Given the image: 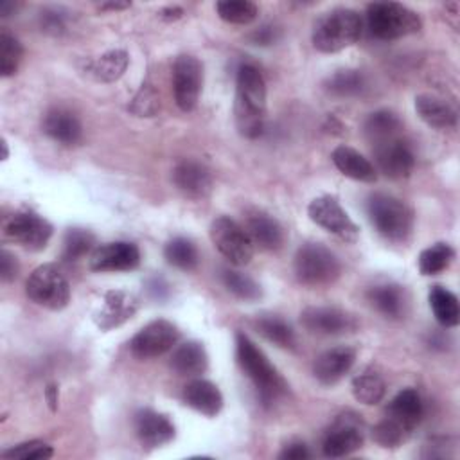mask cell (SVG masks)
<instances>
[{"label":"cell","instance_id":"cell-1","mask_svg":"<svg viewBox=\"0 0 460 460\" xmlns=\"http://www.w3.org/2000/svg\"><path fill=\"white\" fill-rule=\"evenodd\" d=\"M235 126L246 138H257L266 120V83L257 66L244 63L235 77Z\"/></svg>","mask_w":460,"mask_h":460},{"label":"cell","instance_id":"cell-2","mask_svg":"<svg viewBox=\"0 0 460 460\" xmlns=\"http://www.w3.org/2000/svg\"><path fill=\"white\" fill-rule=\"evenodd\" d=\"M235 358L241 370L257 388V394L264 404H271L286 394V381L279 370L270 363L266 354L243 332L235 334Z\"/></svg>","mask_w":460,"mask_h":460},{"label":"cell","instance_id":"cell-3","mask_svg":"<svg viewBox=\"0 0 460 460\" xmlns=\"http://www.w3.org/2000/svg\"><path fill=\"white\" fill-rule=\"evenodd\" d=\"M361 29V16L354 9L336 7L316 20L311 40L320 52H340L359 40Z\"/></svg>","mask_w":460,"mask_h":460},{"label":"cell","instance_id":"cell-4","mask_svg":"<svg viewBox=\"0 0 460 460\" xmlns=\"http://www.w3.org/2000/svg\"><path fill=\"white\" fill-rule=\"evenodd\" d=\"M368 219L374 228L388 241L402 243L413 228V214L410 207L395 196L376 192L367 201Z\"/></svg>","mask_w":460,"mask_h":460},{"label":"cell","instance_id":"cell-5","mask_svg":"<svg viewBox=\"0 0 460 460\" xmlns=\"http://www.w3.org/2000/svg\"><path fill=\"white\" fill-rule=\"evenodd\" d=\"M367 23L372 36L395 40L420 31L419 14L397 2H374L367 7Z\"/></svg>","mask_w":460,"mask_h":460},{"label":"cell","instance_id":"cell-6","mask_svg":"<svg viewBox=\"0 0 460 460\" xmlns=\"http://www.w3.org/2000/svg\"><path fill=\"white\" fill-rule=\"evenodd\" d=\"M295 275L305 286H325L340 275V261L327 246L307 243L295 253Z\"/></svg>","mask_w":460,"mask_h":460},{"label":"cell","instance_id":"cell-7","mask_svg":"<svg viewBox=\"0 0 460 460\" xmlns=\"http://www.w3.org/2000/svg\"><path fill=\"white\" fill-rule=\"evenodd\" d=\"M27 296L47 309L59 311L70 302V284L54 264L38 266L27 279Z\"/></svg>","mask_w":460,"mask_h":460},{"label":"cell","instance_id":"cell-8","mask_svg":"<svg viewBox=\"0 0 460 460\" xmlns=\"http://www.w3.org/2000/svg\"><path fill=\"white\" fill-rule=\"evenodd\" d=\"M210 239L219 253L235 266H244L253 257V241L232 217H216L210 225Z\"/></svg>","mask_w":460,"mask_h":460},{"label":"cell","instance_id":"cell-9","mask_svg":"<svg viewBox=\"0 0 460 460\" xmlns=\"http://www.w3.org/2000/svg\"><path fill=\"white\" fill-rule=\"evenodd\" d=\"M307 214L313 223L343 241L354 243L359 235L358 225L350 219L340 201L331 194L314 198L307 207Z\"/></svg>","mask_w":460,"mask_h":460},{"label":"cell","instance_id":"cell-10","mask_svg":"<svg viewBox=\"0 0 460 460\" xmlns=\"http://www.w3.org/2000/svg\"><path fill=\"white\" fill-rule=\"evenodd\" d=\"M4 235L27 250L38 252L43 250L52 237V225L40 214L23 210L4 221Z\"/></svg>","mask_w":460,"mask_h":460},{"label":"cell","instance_id":"cell-11","mask_svg":"<svg viewBox=\"0 0 460 460\" xmlns=\"http://www.w3.org/2000/svg\"><path fill=\"white\" fill-rule=\"evenodd\" d=\"M203 86V65L198 58L181 54L172 65L174 101L183 111L196 108Z\"/></svg>","mask_w":460,"mask_h":460},{"label":"cell","instance_id":"cell-12","mask_svg":"<svg viewBox=\"0 0 460 460\" xmlns=\"http://www.w3.org/2000/svg\"><path fill=\"white\" fill-rule=\"evenodd\" d=\"M180 338L178 327L169 320H153L144 325L129 341L133 356L140 359H151L171 350Z\"/></svg>","mask_w":460,"mask_h":460},{"label":"cell","instance_id":"cell-13","mask_svg":"<svg viewBox=\"0 0 460 460\" xmlns=\"http://www.w3.org/2000/svg\"><path fill=\"white\" fill-rule=\"evenodd\" d=\"M374 156L379 171L394 180L406 178L415 165L410 146L399 135L374 142Z\"/></svg>","mask_w":460,"mask_h":460},{"label":"cell","instance_id":"cell-14","mask_svg":"<svg viewBox=\"0 0 460 460\" xmlns=\"http://www.w3.org/2000/svg\"><path fill=\"white\" fill-rule=\"evenodd\" d=\"M363 444V428L361 420L354 413L340 415L332 428L327 431L322 451L325 456L340 458L354 453Z\"/></svg>","mask_w":460,"mask_h":460},{"label":"cell","instance_id":"cell-15","mask_svg":"<svg viewBox=\"0 0 460 460\" xmlns=\"http://www.w3.org/2000/svg\"><path fill=\"white\" fill-rule=\"evenodd\" d=\"M140 262V250L128 241H115L97 246L90 253V270L93 271H129Z\"/></svg>","mask_w":460,"mask_h":460},{"label":"cell","instance_id":"cell-16","mask_svg":"<svg viewBox=\"0 0 460 460\" xmlns=\"http://www.w3.org/2000/svg\"><path fill=\"white\" fill-rule=\"evenodd\" d=\"M300 323L313 334L336 336L356 327L350 314L338 307H307L300 314Z\"/></svg>","mask_w":460,"mask_h":460},{"label":"cell","instance_id":"cell-17","mask_svg":"<svg viewBox=\"0 0 460 460\" xmlns=\"http://www.w3.org/2000/svg\"><path fill=\"white\" fill-rule=\"evenodd\" d=\"M135 433L142 446L160 447L174 438V424L167 415L146 408L135 415Z\"/></svg>","mask_w":460,"mask_h":460},{"label":"cell","instance_id":"cell-18","mask_svg":"<svg viewBox=\"0 0 460 460\" xmlns=\"http://www.w3.org/2000/svg\"><path fill=\"white\" fill-rule=\"evenodd\" d=\"M354 359L356 350L352 347H332L316 358L313 365V374L322 385H334L350 370Z\"/></svg>","mask_w":460,"mask_h":460},{"label":"cell","instance_id":"cell-19","mask_svg":"<svg viewBox=\"0 0 460 460\" xmlns=\"http://www.w3.org/2000/svg\"><path fill=\"white\" fill-rule=\"evenodd\" d=\"M174 185L189 196H205L212 189L210 171L198 160H181L172 171Z\"/></svg>","mask_w":460,"mask_h":460},{"label":"cell","instance_id":"cell-20","mask_svg":"<svg viewBox=\"0 0 460 460\" xmlns=\"http://www.w3.org/2000/svg\"><path fill=\"white\" fill-rule=\"evenodd\" d=\"M43 131L61 146H75L83 137L81 122L70 110L65 108H54L45 113Z\"/></svg>","mask_w":460,"mask_h":460},{"label":"cell","instance_id":"cell-21","mask_svg":"<svg viewBox=\"0 0 460 460\" xmlns=\"http://www.w3.org/2000/svg\"><path fill=\"white\" fill-rule=\"evenodd\" d=\"M137 307L138 302L133 295L126 291H108L95 320L101 329H111L131 318L137 313Z\"/></svg>","mask_w":460,"mask_h":460},{"label":"cell","instance_id":"cell-22","mask_svg":"<svg viewBox=\"0 0 460 460\" xmlns=\"http://www.w3.org/2000/svg\"><path fill=\"white\" fill-rule=\"evenodd\" d=\"M183 401L192 410L216 417L223 408V395L219 388L207 379H192L183 386Z\"/></svg>","mask_w":460,"mask_h":460},{"label":"cell","instance_id":"cell-23","mask_svg":"<svg viewBox=\"0 0 460 460\" xmlns=\"http://www.w3.org/2000/svg\"><path fill=\"white\" fill-rule=\"evenodd\" d=\"M244 230L253 244L264 250H277L284 241V232L279 221L262 210H253L246 216Z\"/></svg>","mask_w":460,"mask_h":460},{"label":"cell","instance_id":"cell-24","mask_svg":"<svg viewBox=\"0 0 460 460\" xmlns=\"http://www.w3.org/2000/svg\"><path fill=\"white\" fill-rule=\"evenodd\" d=\"M424 415L422 399L417 390L404 388L395 394V397L386 406V417L399 422L402 428H406L410 433L417 428Z\"/></svg>","mask_w":460,"mask_h":460},{"label":"cell","instance_id":"cell-25","mask_svg":"<svg viewBox=\"0 0 460 460\" xmlns=\"http://www.w3.org/2000/svg\"><path fill=\"white\" fill-rule=\"evenodd\" d=\"M331 160L336 165V169L347 178L365 181V183H372L377 180L376 167L359 151L349 146H338L332 151Z\"/></svg>","mask_w":460,"mask_h":460},{"label":"cell","instance_id":"cell-26","mask_svg":"<svg viewBox=\"0 0 460 460\" xmlns=\"http://www.w3.org/2000/svg\"><path fill=\"white\" fill-rule=\"evenodd\" d=\"M415 110H417V115L431 128L449 129L456 126V119H458L456 110L440 97H435L429 93L417 95Z\"/></svg>","mask_w":460,"mask_h":460},{"label":"cell","instance_id":"cell-27","mask_svg":"<svg viewBox=\"0 0 460 460\" xmlns=\"http://www.w3.org/2000/svg\"><path fill=\"white\" fill-rule=\"evenodd\" d=\"M171 367L181 376L203 374L208 367V356L199 341H185L178 345L171 356Z\"/></svg>","mask_w":460,"mask_h":460},{"label":"cell","instance_id":"cell-28","mask_svg":"<svg viewBox=\"0 0 460 460\" xmlns=\"http://www.w3.org/2000/svg\"><path fill=\"white\" fill-rule=\"evenodd\" d=\"M367 298L386 318H399L404 313V293L395 284H377L367 291Z\"/></svg>","mask_w":460,"mask_h":460},{"label":"cell","instance_id":"cell-29","mask_svg":"<svg viewBox=\"0 0 460 460\" xmlns=\"http://www.w3.org/2000/svg\"><path fill=\"white\" fill-rule=\"evenodd\" d=\"M429 307L437 318V322L444 327H455L460 320V305L455 293L442 286H433L428 295Z\"/></svg>","mask_w":460,"mask_h":460},{"label":"cell","instance_id":"cell-30","mask_svg":"<svg viewBox=\"0 0 460 460\" xmlns=\"http://www.w3.org/2000/svg\"><path fill=\"white\" fill-rule=\"evenodd\" d=\"M129 58L126 50L122 49H113L99 56L95 61L90 63V74L102 83H111L117 81L128 68Z\"/></svg>","mask_w":460,"mask_h":460},{"label":"cell","instance_id":"cell-31","mask_svg":"<svg viewBox=\"0 0 460 460\" xmlns=\"http://www.w3.org/2000/svg\"><path fill=\"white\" fill-rule=\"evenodd\" d=\"M352 394L361 404L372 406L383 401L386 385L376 372H363L352 379Z\"/></svg>","mask_w":460,"mask_h":460},{"label":"cell","instance_id":"cell-32","mask_svg":"<svg viewBox=\"0 0 460 460\" xmlns=\"http://www.w3.org/2000/svg\"><path fill=\"white\" fill-rule=\"evenodd\" d=\"M399 131H401V120L397 119L395 113L388 110H377L370 113L368 119L365 120V133L372 144L395 137L399 135Z\"/></svg>","mask_w":460,"mask_h":460},{"label":"cell","instance_id":"cell-33","mask_svg":"<svg viewBox=\"0 0 460 460\" xmlns=\"http://www.w3.org/2000/svg\"><path fill=\"white\" fill-rule=\"evenodd\" d=\"M255 327L257 331L271 343L279 345V347H284V349H289L295 345V332L293 329L289 327V323L279 316H273V314H266V316H261L257 318L255 322Z\"/></svg>","mask_w":460,"mask_h":460},{"label":"cell","instance_id":"cell-34","mask_svg":"<svg viewBox=\"0 0 460 460\" xmlns=\"http://www.w3.org/2000/svg\"><path fill=\"white\" fill-rule=\"evenodd\" d=\"M164 255H165L169 264H172L174 268L185 270V271L194 270L198 266V261H199L196 246L185 237L171 239L164 248Z\"/></svg>","mask_w":460,"mask_h":460},{"label":"cell","instance_id":"cell-35","mask_svg":"<svg viewBox=\"0 0 460 460\" xmlns=\"http://www.w3.org/2000/svg\"><path fill=\"white\" fill-rule=\"evenodd\" d=\"M455 257V250L447 243H435L420 252L419 271L422 275H437L444 271Z\"/></svg>","mask_w":460,"mask_h":460},{"label":"cell","instance_id":"cell-36","mask_svg":"<svg viewBox=\"0 0 460 460\" xmlns=\"http://www.w3.org/2000/svg\"><path fill=\"white\" fill-rule=\"evenodd\" d=\"M221 280L225 284V288L235 295L237 298L241 300H257L261 298L262 291H261V286L246 273L243 271H237V270H223L221 271Z\"/></svg>","mask_w":460,"mask_h":460},{"label":"cell","instance_id":"cell-37","mask_svg":"<svg viewBox=\"0 0 460 460\" xmlns=\"http://www.w3.org/2000/svg\"><path fill=\"white\" fill-rule=\"evenodd\" d=\"M325 88L336 97H352L363 92L365 79L358 70H338L327 79Z\"/></svg>","mask_w":460,"mask_h":460},{"label":"cell","instance_id":"cell-38","mask_svg":"<svg viewBox=\"0 0 460 460\" xmlns=\"http://www.w3.org/2000/svg\"><path fill=\"white\" fill-rule=\"evenodd\" d=\"M221 20L234 25H246L257 18V5L248 0H225L216 4Z\"/></svg>","mask_w":460,"mask_h":460},{"label":"cell","instance_id":"cell-39","mask_svg":"<svg viewBox=\"0 0 460 460\" xmlns=\"http://www.w3.org/2000/svg\"><path fill=\"white\" fill-rule=\"evenodd\" d=\"M95 244V237L90 230L84 228H70L63 239V259L65 261H79L86 253L92 252Z\"/></svg>","mask_w":460,"mask_h":460},{"label":"cell","instance_id":"cell-40","mask_svg":"<svg viewBox=\"0 0 460 460\" xmlns=\"http://www.w3.org/2000/svg\"><path fill=\"white\" fill-rule=\"evenodd\" d=\"M22 56H23L22 43L13 34L4 31L0 34V74L4 77L16 74Z\"/></svg>","mask_w":460,"mask_h":460},{"label":"cell","instance_id":"cell-41","mask_svg":"<svg viewBox=\"0 0 460 460\" xmlns=\"http://www.w3.org/2000/svg\"><path fill=\"white\" fill-rule=\"evenodd\" d=\"M410 431L402 428L399 422H395L390 417H385L381 422H377L372 429V438L381 446V447H399L406 438Z\"/></svg>","mask_w":460,"mask_h":460},{"label":"cell","instance_id":"cell-42","mask_svg":"<svg viewBox=\"0 0 460 460\" xmlns=\"http://www.w3.org/2000/svg\"><path fill=\"white\" fill-rule=\"evenodd\" d=\"M54 455L52 446L41 440H29L16 444L2 453V458L5 460H47Z\"/></svg>","mask_w":460,"mask_h":460},{"label":"cell","instance_id":"cell-43","mask_svg":"<svg viewBox=\"0 0 460 460\" xmlns=\"http://www.w3.org/2000/svg\"><path fill=\"white\" fill-rule=\"evenodd\" d=\"M158 110V95L153 88L142 86L131 102V111L138 117H151Z\"/></svg>","mask_w":460,"mask_h":460},{"label":"cell","instance_id":"cell-44","mask_svg":"<svg viewBox=\"0 0 460 460\" xmlns=\"http://www.w3.org/2000/svg\"><path fill=\"white\" fill-rule=\"evenodd\" d=\"M40 25L49 34H61L65 31V16L58 9H45L40 14Z\"/></svg>","mask_w":460,"mask_h":460},{"label":"cell","instance_id":"cell-45","mask_svg":"<svg viewBox=\"0 0 460 460\" xmlns=\"http://www.w3.org/2000/svg\"><path fill=\"white\" fill-rule=\"evenodd\" d=\"M18 273V264H16V259L13 253H9L7 250H2L0 253V275H2V280L4 282H9L16 277Z\"/></svg>","mask_w":460,"mask_h":460},{"label":"cell","instance_id":"cell-46","mask_svg":"<svg viewBox=\"0 0 460 460\" xmlns=\"http://www.w3.org/2000/svg\"><path fill=\"white\" fill-rule=\"evenodd\" d=\"M309 456H311V453L304 442H293V444L286 446L279 455V458H282V460H305Z\"/></svg>","mask_w":460,"mask_h":460},{"label":"cell","instance_id":"cell-47","mask_svg":"<svg viewBox=\"0 0 460 460\" xmlns=\"http://www.w3.org/2000/svg\"><path fill=\"white\" fill-rule=\"evenodd\" d=\"M277 40V29L271 25H262L250 34V41L253 45H270Z\"/></svg>","mask_w":460,"mask_h":460},{"label":"cell","instance_id":"cell-48","mask_svg":"<svg viewBox=\"0 0 460 460\" xmlns=\"http://www.w3.org/2000/svg\"><path fill=\"white\" fill-rule=\"evenodd\" d=\"M160 16H162L164 20H167V22H174V20H178V18L183 16V9H181V7H176V5L165 7V9L160 11Z\"/></svg>","mask_w":460,"mask_h":460},{"label":"cell","instance_id":"cell-49","mask_svg":"<svg viewBox=\"0 0 460 460\" xmlns=\"http://www.w3.org/2000/svg\"><path fill=\"white\" fill-rule=\"evenodd\" d=\"M45 397H47V401H49L50 410L56 411V408H58V388H56V385H49V386L45 388Z\"/></svg>","mask_w":460,"mask_h":460},{"label":"cell","instance_id":"cell-50","mask_svg":"<svg viewBox=\"0 0 460 460\" xmlns=\"http://www.w3.org/2000/svg\"><path fill=\"white\" fill-rule=\"evenodd\" d=\"M131 4L129 2H108V4H102L101 9H111V11H119V9H126L129 7Z\"/></svg>","mask_w":460,"mask_h":460}]
</instances>
